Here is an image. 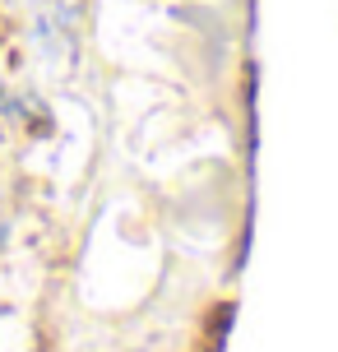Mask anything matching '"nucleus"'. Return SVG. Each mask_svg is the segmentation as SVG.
Wrapping results in <instances>:
<instances>
[{"instance_id":"obj_1","label":"nucleus","mask_w":338,"mask_h":352,"mask_svg":"<svg viewBox=\"0 0 338 352\" xmlns=\"http://www.w3.org/2000/svg\"><path fill=\"white\" fill-rule=\"evenodd\" d=\"M0 246H5V228H0Z\"/></svg>"}]
</instances>
